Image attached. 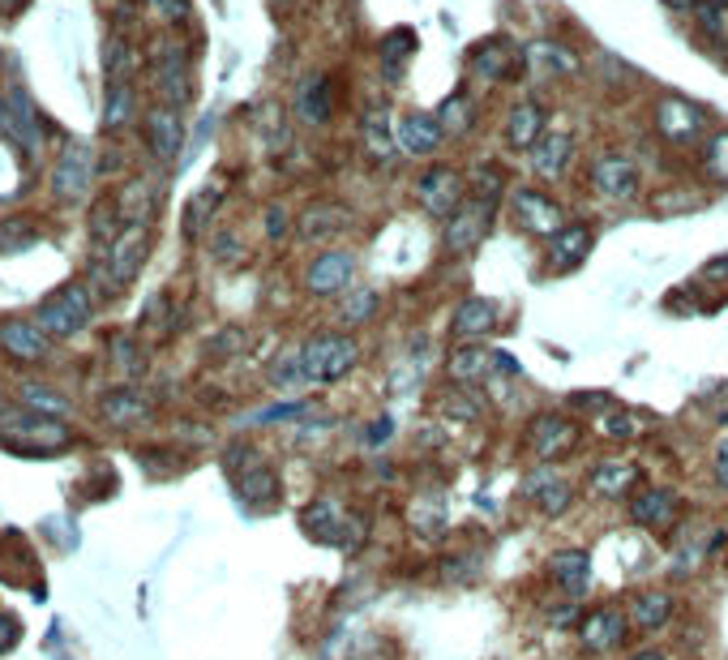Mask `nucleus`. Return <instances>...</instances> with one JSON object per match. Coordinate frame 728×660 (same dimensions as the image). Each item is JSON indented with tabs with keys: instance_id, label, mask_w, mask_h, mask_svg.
Segmentation results:
<instances>
[{
	"instance_id": "1",
	"label": "nucleus",
	"mask_w": 728,
	"mask_h": 660,
	"mask_svg": "<svg viewBox=\"0 0 728 660\" xmlns=\"http://www.w3.org/2000/svg\"><path fill=\"white\" fill-rule=\"evenodd\" d=\"M300 523H304V532H309L313 540L339 545V549H348V553H356L364 545V536H368V519L348 511L339 498H317L313 507H304Z\"/></svg>"
},
{
	"instance_id": "2",
	"label": "nucleus",
	"mask_w": 728,
	"mask_h": 660,
	"mask_svg": "<svg viewBox=\"0 0 728 660\" xmlns=\"http://www.w3.org/2000/svg\"><path fill=\"white\" fill-rule=\"evenodd\" d=\"M356 365H361V344H356L352 335H339V331L313 335V339L300 348V373H304V382H339V377H348Z\"/></svg>"
},
{
	"instance_id": "3",
	"label": "nucleus",
	"mask_w": 728,
	"mask_h": 660,
	"mask_svg": "<svg viewBox=\"0 0 728 660\" xmlns=\"http://www.w3.org/2000/svg\"><path fill=\"white\" fill-rule=\"evenodd\" d=\"M582 441V425L579 421H570V416H562V412H540L531 425H527V446L536 450V459L540 463H566L575 450H579Z\"/></svg>"
},
{
	"instance_id": "4",
	"label": "nucleus",
	"mask_w": 728,
	"mask_h": 660,
	"mask_svg": "<svg viewBox=\"0 0 728 660\" xmlns=\"http://www.w3.org/2000/svg\"><path fill=\"white\" fill-rule=\"evenodd\" d=\"M227 468H231L236 489H240L249 502L266 507V502L279 498V472H275L253 446H231V450H227Z\"/></svg>"
},
{
	"instance_id": "5",
	"label": "nucleus",
	"mask_w": 728,
	"mask_h": 660,
	"mask_svg": "<svg viewBox=\"0 0 728 660\" xmlns=\"http://www.w3.org/2000/svg\"><path fill=\"white\" fill-rule=\"evenodd\" d=\"M86 322H90V292H86L81 284L61 288V292L39 309V331H43V335H57V339L77 335Z\"/></svg>"
},
{
	"instance_id": "6",
	"label": "nucleus",
	"mask_w": 728,
	"mask_h": 660,
	"mask_svg": "<svg viewBox=\"0 0 728 660\" xmlns=\"http://www.w3.org/2000/svg\"><path fill=\"white\" fill-rule=\"evenodd\" d=\"M630 635V618L622 605H595L579 618V648L582 652H613Z\"/></svg>"
},
{
	"instance_id": "7",
	"label": "nucleus",
	"mask_w": 728,
	"mask_h": 660,
	"mask_svg": "<svg viewBox=\"0 0 728 660\" xmlns=\"http://www.w3.org/2000/svg\"><path fill=\"white\" fill-rule=\"evenodd\" d=\"M416 198H421V207H425L434 220H450V215L463 211L467 185H463V176H459L454 167H429V172L416 180Z\"/></svg>"
},
{
	"instance_id": "8",
	"label": "nucleus",
	"mask_w": 728,
	"mask_h": 660,
	"mask_svg": "<svg viewBox=\"0 0 728 660\" xmlns=\"http://www.w3.org/2000/svg\"><path fill=\"white\" fill-rule=\"evenodd\" d=\"M510 215H514V227H523L527 236H557L566 220H562V207L549 198V194H540V189H518L514 198H510Z\"/></svg>"
},
{
	"instance_id": "9",
	"label": "nucleus",
	"mask_w": 728,
	"mask_h": 660,
	"mask_svg": "<svg viewBox=\"0 0 728 660\" xmlns=\"http://www.w3.org/2000/svg\"><path fill=\"white\" fill-rule=\"evenodd\" d=\"M146 249H150V236H146V223H129L121 227V236L112 240L108 249V275H112V288H125L146 262Z\"/></svg>"
},
{
	"instance_id": "10",
	"label": "nucleus",
	"mask_w": 728,
	"mask_h": 660,
	"mask_svg": "<svg viewBox=\"0 0 728 660\" xmlns=\"http://www.w3.org/2000/svg\"><path fill=\"white\" fill-rule=\"evenodd\" d=\"M630 519L639 523V527H648V532H673L677 527V519H681V498L673 494V489H664V485H655V489H643V494H635L630 498Z\"/></svg>"
},
{
	"instance_id": "11",
	"label": "nucleus",
	"mask_w": 728,
	"mask_h": 660,
	"mask_svg": "<svg viewBox=\"0 0 728 660\" xmlns=\"http://www.w3.org/2000/svg\"><path fill=\"white\" fill-rule=\"evenodd\" d=\"M639 481H643V468H639L635 459H604V463L591 468V476H587V494L613 502V498H630Z\"/></svg>"
},
{
	"instance_id": "12",
	"label": "nucleus",
	"mask_w": 728,
	"mask_h": 660,
	"mask_svg": "<svg viewBox=\"0 0 728 660\" xmlns=\"http://www.w3.org/2000/svg\"><path fill=\"white\" fill-rule=\"evenodd\" d=\"M154 86L163 95V108H185L193 99V77H189V61L176 48H163L154 57Z\"/></svg>"
},
{
	"instance_id": "13",
	"label": "nucleus",
	"mask_w": 728,
	"mask_h": 660,
	"mask_svg": "<svg viewBox=\"0 0 728 660\" xmlns=\"http://www.w3.org/2000/svg\"><path fill=\"white\" fill-rule=\"evenodd\" d=\"M90 176H95V150L86 142H70L57 159V172H52V189L61 198H81L90 189Z\"/></svg>"
},
{
	"instance_id": "14",
	"label": "nucleus",
	"mask_w": 728,
	"mask_h": 660,
	"mask_svg": "<svg viewBox=\"0 0 728 660\" xmlns=\"http://www.w3.org/2000/svg\"><path fill=\"white\" fill-rule=\"evenodd\" d=\"M489 215H493L489 202H476V198L463 202V211L445 220V249L450 253H472L489 232Z\"/></svg>"
},
{
	"instance_id": "15",
	"label": "nucleus",
	"mask_w": 728,
	"mask_h": 660,
	"mask_svg": "<svg viewBox=\"0 0 728 660\" xmlns=\"http://www.w3.org/2000/svg\"><path fill=\"white\" fill-rule=\"evenodd\" d=\"M352 271H356L352 253L330 249V253H322V258L309 262V271H304V288H309L313 296H335L352 284Z\"/></svg>"
},
{
	"instance_id": "16",
	"label": "nucleus",
	"mask_w": 728,
	"mask_h": 660,
	"mask_svg": "<svg viewBox=\"0 0 728 660\" xmlns=\"http://www.w3.org/2000/svg\"><path fill=\"white\" fill-rule=\"evenodd\" d=\"M673 609H677L673 591H664V587H643V591H635V596H630L626 618H630V626H635V631L655 635V631H664V626L673 622Z\"/></svg>"
},
{
	"instance_id": "17",
	"label": "nucleus",
	"mask_w": 728,
	"mask_h": 660,
	"mask_svg": "<svg viewBox=\"0 0 728 660\" xmlns=\"http://www.w3.org/2000/svg\"><path fill=\"white\" fill-rule=\"evenodd\" d=\"M591 185H595L604 198L630 202V198L639 194V167H635L626 154H604V159H595V167H591Z\"/></svg>"
},
{
	"instance_id": "18",
	"label": "nucleus",
	"mask_w": 728,
	"mask_h": 660,
	"mask_svg": "<svg viewBox=\"0 0 728 660\" xmlns=\"http://www.w3.org/2000/svg\"><path fill=\"white\" fill-rule=\"evenodd\" d=\"M493 331H498V304L485 300V296H467V300L454 309V317H450V335H454L459 344H480V339L493 335Z\"/></svg>"
},
{
	"instance_id": "19",
	"label": "nucleus",
	"mask_w": 728,
	"mask_h": 660,
	"mask_svg": "<svg viewBox=\"0 0 728 660\" xmlns=\"http://www.w3.org/2000/svg\"><path fill=\"white\" fill-rule=\"evenodd\" d=\"M587 253H591V227L587 223H566L549 240V271L570 275V271H579L582 262H587Z\"/></svg>"
},
{
	"instance_id": "20",
	"label": "nucleus",
	"mask_w": 728,
	"mask_h": 660,
	"mask_svg": "<svg viewBox=\"0 0 728 660\" xmlns=\"http://www.w3.org/2000/svg\"><path fill=\"white\" fill-rule=\"evenodd\" d=\"M655 129L668 142H694L703 129V112L686 99H664V103H655Z\"/></svg>"
},
{
	"instance_id": "21",
	"label": "nucleus",
	"mask_w": 728,
	"mask_h": 660,
	"mask_svg": "<svg viewBox=\"0 0 728 660\" xmlns=\"http://www.w3.org/2000/svg\"><path fill=\"white\" fill-rule=\"evenodd\" d=\"M523 494L536 502V511L540 514H566L570 507H575V489H570L553 468L527 476V481H523Z\"/></svg>"
},
{
	"instance_id": "22",
	"label": "nucleus",
	"mask_w": 728,
	"mask_h": 660,
	"mask_svg": "<svg viewBox=\"0 0 728 660\" xmlns=\"http://www.w3.org/2000/svg\"><path fill=\"white\" fill-rule=\"evenodd\" d=\"M146 138H150V150H154L163 163L176 159L180 147H185V125H180L176 108H150V116H146Z\"/></svg>"
},
{
	"instance_id": "23",
	"label": "nucleus",
	"mask_w": 728,
	"mask_h": 660,
	"mask_svg": "<svg viewBox=\"0 0 728 660\" xmlns=\"http://www.w3.org/2000/svg\"><path fill=\"white\" fill-rule=\"evenodd\" d=\"M549 575H553V584L562 587L566 596L579 600L582 591H587V584H591V558H587V549H557L549 558Z\"/></svg>"
},
{
	"instance_id": "24",
	"label": "nucleus",
	"mask_w": 728,
	"mask_h": 660,
	"mask_svg": "<svg viewBox=\"0 0 728 660\" xmlns=\"http://www.w3.org/2000/svg\"><path fill=\"white\" fill-rule=\"evenodd\" d=\"M445 373L459 386H476V382H485L493 373V352L485 344H459L450 352V361H445Z\"/></svg>"
},
{
	"instance_id": "25",
	"label": "nucleus",
	"mask_w": 728,
	"mask_h": 660,
	"mask_svg": "<svg viewBox=\"0 0 728 660\" xmlns=\"http://www.w3.org/2000/svg\"><path fill=\"white\" fill-rule=\"evenodd\" d=\"M441 138H445V129H441V121L429 116V112H412V116H403L399 121V147L407 150V154H434L441 147Z\"/></svg>"
},
{
	"instance_id": "26",
	"label": "nucleus",
	"mask_w": 728,
	"mask_h": 660,
	"mask_svg": "<svg viewBox=\"0 0 728 660\" xmlns=\"http://www.w3.org/2000/svg\"><path fill=\"white\" fill-rule=\"evenodd\" d=\"M296 227H300L304 240H335V236L348 227V211L335 207V202H317V207H309V211L300 215Z\"/></svg>"
},
{
	"instance_id": "27",
	"label": "nucleus",
	"mask_w": 728,
	"mask_h": 660,
	"mask_svg": "<svg viewBox=\"0 0 728 660\" xmlns=\"http://www.w3.org/2000/svg\"><path fill=\"white\" fill-rule=\"evenodd\" d=\"M0 348L9 357H17V361H39L48 352V335L35 331V326H26V322H4L0 326Z\"/></svg>"
},
{
	"instance_id": "28",
	"label": "nucleus",
	"mask_w": 728,
	"mask_h": 660,
	"mask_svg": "<svg viewBox=\"0 0 728 660\" xmlns=\"http://www.w3.org/2000/svg\"><path fill=\"white\" fill-rule=\"evenodd\" d=\"M544 138V112L540 103H518L506 121V142L514 150H531Z\"/></svg>"
},
{
	"instance_id": "29",
	"label": "nucleus",
	"mask_w": 728,
	"mask_h": 660,
	"mask_svg": "<svg viewBox=\"0 0 728 660\" xmlns=\"http://www.w3.org/2000/svg\"><path fill=\"white\" fill-rule=\"evenodd\" d=\"M570 134H544L536 147H531V167H536V176H562L566 172V163H570Z\"/></svg>"
},
{
	"instance_id": "30",
	"label": "nucleus",
	"mask_w": 728,
	"mask_h": 660,
	"mask_svg": "<svg viewBox=\"0 0 728 660\" xmlns=\"http://www.w3.org/2000/svg\"><path fill=\"white\" fill-rule=\"evenodd\" d=\"M296 112H300V121H309V125H322V121L330 116V82H326V74H309L300 82V90H296Z\"/></svg>"
},
{
	"instance_id": "31",
	"label": "nucleus",
	"mask_w": 728,
	"mask_h": 660,
	"mask_svg": "<svg viewBox=\"0 0 728 660\" xmlns=\"http://www.w3.org/2000/svg\"><path fill=\"white\" fill-rule=\"evenodd\" d=\"M472 65H476V74L502 77V74H510V70H514V57H510L506 43L489 39V43H480V48L472 52Z\"/></svg>"
},
{
	"instance_id": "32",
	"label": "nucleus",
	"mask_w": 728,
	"mask_h": 660,
	"mask_svg": "<svg viewBox=\"0 0 728 660\" xmlns=\"http://www.w3.org/2000/svg\"><path fill=\"white\" fill-rule=\"evenodd\" d=\"M129 116H134V86H129V82H112V86H108L103 125H108V129H121Z\"/></svg>"
},
{
	"instance_id": "33",
	"label": "nucleus",
	"mask_w": 728,
	"mask_h": 660,
	"mask_svg": "<svg viewBox=\"0 0 728 660\" xmlns=\"http://www.w3.org/2000/svg\"><path fill=\"white\" fill-rule=\"evenodd\" d=\"M485 399L480 395H472L467 386H459V390H445V399H441V412L445 416H454V421H480L485 416Z\"/></svg>"
},
{
	"instance_id": "34",
	"label": "nucleus",
	"mask_w": 728,
	"mask_h": 660,
	"mask_svg": "<svg viewBox=\"0 0 728 660\" xmlns=\"http://www.w3.org/2000/svg\"><path fill=\"white\" fill-rule=\"evenodd\" d=\"M472 116H476V112H472V99H467V95H450V99L441 103V116H437V121H441V129H445L450 138H459V134L472 129Z\"/></svg>"
},
{
	"instance_id": "35",
	"label": "nucleus",
	"mask_w": 728,
	"mask_h": 660,
	"mask_svg": "<svg viewBox=\"0 0 728 660\" xmlns=\"http://www.w3.org/2000/svg\"><path fill=\"white\" fill-rule=\"evenodd\" d=\"M416 48V35L412 30H394L386 43H381V65H386V77L394 82L399 70H403V61H407V52Z\"/></svg>"
},
{
	"instance_id": "36",
	"label": "nucleus",
	"mask_w": 728,
	"mask_h": 660,
	"mask_svg": "<svg viewBox=\"0 0 728 660\" xmlns=\"http://www.w3.org/2000/svg\"><path fill=\"white\" fill-rule=\"evenodd\" d=\"M600 434L608 441H635L639 438V421H635L626 408H608L604 421H600Z\"/></svg>"
},
{
	"instance_id": "37",
	"label": "nucleus",
	"mask_w": 728,
	"mask_h": 660,
	"mask_svg": "<svg viewBox=\"0 0 728 660\" xmlns=\"http://www.w3.org/2000/svg\"><path fill=\"white\" fill-rule=\"evenodd\" d=\"M412 523H416L425 536H437V532L445 527V507H441L437 498H416V502H412Z\"/></svg>"
},
{
	"instance_id": "38",
	"label": "nucleus",
	"mask_w": 728,
	"mask_h": 660,
	"mask_svg": "<svg viewBox=\"0 0 728 660\" xmlns=\"http://www.w3.org/2000/svg\"><path fill=\"white\" fill-rule=\"evenodd\" d=\"M364 142L373 150V159H390V134H386V112H373L368 121H364Z\"/></svg>"
},
{
	"instance_id": "39",
	"label": "nucleus",
	"mask_w": 728,
	"mask_h": 660,
	"mask_svg": "<svg viewBox=\"0 0 728 660\" xmlns=\"http://www.w3.org/2000/svg\"><path fill=\"white\" fill-rule=\"evenodd\" d=\"M103 412H108L112 425H125V421H138V416H142L146 403L138 395H112V399L103 403Z\"/></svg>"
},
{
	"instance_id": "40",
	"label": "nucleus",
	"mask_w": 728,
	"mask_h": 660,
	"mask_svg": "<svg viewBox=\"0 0 728 660\" xmlns=\"http://www.w3.org/2000/svg\"><path fill=\"white\" fill-rule=\"evenodd\" d=\"M218 202V189H202L193 202H189V211H185V232L193 236V232H202V223H206V215L215 211Z\"/></svg>"
},
{
	"instance_id": "41",
	"label": "nucleus",
	"mask_w": 728,
	"mask_h": 660,
	"mask_svg": "<svg viewBox=\"0 0 728 660\" xmlns=\"http://www.w3.org/2000/svg\"><path fill=\"white\" fill-rule=\"evenodd\" d=\"M129 48L121 43V39H108V48H103V70H108V77L112 82H121V74H129Z\"/></svg>"
},
{
	"instance_id": "42",
	"label": "nucleus",
	"mask_w": 728,
	"mask_h": 660,
	"mask_svg": "<svg viewBox=\"0 0 728 660\" xmlns=\"http://www.w3.org/2000/svg\"><path fill=\"white\" fill-rule=\"evenodd\" d=\"M22 403L35 412H65V399L52 390H39V386H22Z\"/></svg>"
},
{
	"instance_id": "43",
	"label": "nucleus",
	"mask_w": 728,
	"mask_h": 660,
	"mask_svg": "<svg viewBox=\"0 0 728 660\" xmlns=\"http://www.w3.org/2000/svg\"><path fill=\"white\" fill-rule=\"evenodd\" d=\"M699 17H703V26L712 30V35H720V39H728V13L720 0H707V4H699Z\"/></svg>"
},
{
	"instance_id": "44",
	"label": "nucleus",
	"mask_w": 728,
	"mask_h": 660,
	"mask_svg": "<svg viewBox=\"0 0 728 660\" xmlns=\"http://www.w3.org/2000/svg\"><path fill=\"white\" fill-rule=\"evenodd\" d=\"M352 660H399V648L390 644V639H377V635H368L361 648H356V657Z\"/></svg>"
},
{
	"instance_id": "45",
	"label": "nucleus",
	"mask_w": 728,
	"mask_h": 660,
	"mask_svg": "<svg viewBox=\"0 0 728 660\" xmlns=\"http://www.w3.org/2000/svg\"><path fill=\"white\" fill-rule=\"evenodd\" d=\"M373 309H377V296H373V292H356L352 300H348V304H343V322H348V326H356V322H364Z\"/></svg>"
},
{
	"instance_id": "46",
	"label": "nucleus",
	"mask_w": 728,
	"mask_h": 660,
	"mask_svg": "<svg viewBox=\"0 0 728 660\" xmlns=\"http://www.w3.org/2000/svg\"><path fill=\"white\" fill-rule=\"evenodd\" d=\"M707 167H712L720 180H728V134H716V138H712V147H707Z\"/></svg>"
},
{
	"instance_id": "47",
	"label": "nucleus",
	"mask_w": 728,
	"mask_h": 660,
	"mask_svg": "<svg viewBox=\"0 0 728 660\" xmlns=\"http://www.w3.org/2000/svg\"><path fill=\"white\" fill-rule=\"evenodd\" d=\"M570 408H587V412H608L613 403H608V395H600V390H591V395H570Z\"/></svg>"
},
{
	"instance_id": "48",
	"label": "nucleus",
	"mask_w": 728,
	"mask_h": 660,
	"mask_svg": "<svg viewBox=\"0 0 728 660\" xmlns=\"http://www.w3.org/2000/svg\"><path fill=\"white\" fill-rule=\"evenodd\" d=\"M154 9H159V17H167V22H185L189 17V0H150Z\"/></svg>"
},
{
	"instance_id": "49",
	"label": "nucleus",
	"mask_w": 728,
	"mask_h": 660,
	"mask_svg": "<svg viewBox=\"0 0 728 660\" xmlns=\"http://www.w3.org/2000/svg\"><path fill=\"white\" fill-rule=\"evenodd\" d=\"M390 434H394V425H390V421L381 416V421H373V425H368L364 441H368V446H381V441H390Z\"/></svg>"
},
{
	"instance_id": "50",
	"label": "nucleus",
	"mask_w": 728,
	"mask_h": 660,
	"mask_svg": "<svg viewBox=\"0 0 728 660\" xmlns=\"http://www.w3.org/2000/svg\"><path fill=\"white\" fill-rule=\"evenodd\" d=\"M266 232H271V240H279V236L288 232V215H284V207H271V215H266Z\"/></svg>"
},
{
	"instance_id": "51",
	"label": "nucleus",
	"mask_w": 728,
	"mask_h": 660,
	"mask_svg": "<svg viewBox=\"0 0 728 660\" xmlns=\"http://www.w3.org/2000/svg\"><path fill=\"white\" fill-rule=\"evenodd\" d=\"M304 412V403H279V408H271V412H262L258 421H284V416H300Z\"/></svg>"
},
{
	"instance_id": "52",
	"label": "nucleus",
	"mask_w": 728,
	"mask_h": 660,
	"mask_svg": "<svg viewBox=\"0 0 728 660\" xmlns=\"http://www.w3.org/2000/svg\"><path fill=\"white\" fill-rule=\"evenodd\" d=\"M716 481L728 489V438L716 446Z\"/></svg>"
},
{
	"instance_id": "53",
	"label": "nucleus",
	"mask_w": 728,
	"mask_h": 660,
	"mask_svg": "<svg viewBox=\"0 0 728 660\" xmlns=\"http://www.w3.org/2000/svg\"><path fill=\"white\" fill-rule=\"evenodd\" d=\"M630 660H668V652L664 648H643V652H635Z\"/></svg>"
},
{
	"instance_id": "54",
	"label": "nucleus",
	"mask_w": 728,
	"mask_h": 660,
	"mask_svg": "<svg viewBox=\"0 0 728 660\" xmlns=\"http://www.w3.org/2000/svg\"><path fill=\"white\" fill-rule=\"evenodd\" d=\"M9 644H13V622L0 618V648H9Z\"/></svg>"
},
{
	"instance_id": "55",
	"label": "nucleus",
	"mask_w": 728,
	"mask_h": 660,
	"mask_svg": "<svg viewBox=\"0 0 728 660\" xmlns=\"http://www.w3.org/2000/svg\"><path fill=\"white\" fill-rule=\"evenodd\" d=\"M26 0H0V13H17Z\"/></svg>"
},
{
	"instance_id": "56",
	"label": "nucleus",
	"mask_w": 728,
	"mask_h": 660,
	"mask_svg": "<svg viewBox=\"0 0 728 660\" xmlns=\"http://www.w3.org/2000/svg\"><path fill=\"white\" fill-rule=\"evenodd\" d=\"M668 4H677V9H686V4H699V0H668Z\"/></svg>"
}]
</instances>
